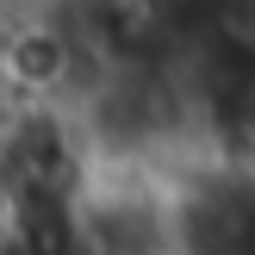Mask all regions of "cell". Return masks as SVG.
<instances>
[{"instance_id":"obj_1","label":"cell","mask_w":255,"mask_h":255,"mask_svg":"<svg viewBox=\"0 0 255 255\" xmlns=\"http://www.w3.org/2000/svg\"><path fill=\"white\" fill-rule=\"evenodd\" d=\"M25 106H37V100H31V94H25V87H19V75L6 69V50H0V131H6V125L19 119Z\"/></svg>"}]
</instances>
